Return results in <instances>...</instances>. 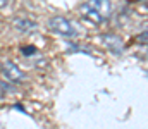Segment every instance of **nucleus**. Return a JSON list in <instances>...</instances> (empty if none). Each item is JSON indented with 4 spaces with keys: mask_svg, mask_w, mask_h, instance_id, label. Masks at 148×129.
<instances>
[{
    "mask_svg": "<svg viewBox=\"0 0 148 129\" xmlns=\"http://www.w3.org/2000/svg\"><path fill=\"white\" fill-rule=\"evenodd\" d=\"M48 28H50L53 33H57V35H60V36H66V38H74V36L77 35L76 28H74L66 17H62V16L50 17V21H48Z\"/></svg>",
    "mask_w": 148,
    "mask_h": 129,
    "instance_id": "nucleus-1",
    "label": "nucleus"
},
{
    "mask_svg": "<svg viewBox=\"0 0 148 129\" xmlns=\"http://www.w3.org/2000/svg\"><path fill=\"white\" fill-rule=\"evenodd\" d=\"M86 7H90L93 12H97L103 21H107L112 16V3L110 0H88L84 3Z\"/></svg>",
    "mask_w": 148,
    "mask_h": 129,
    "instance_id": "nucleus-2",
    "label": "nucleus"
},
{
    "mask_svg": "<svg viewBox=\"0 0 148 129\" xmlns=\"http://www.w3.org/2000/svg\"><path fill=\"white\" fill-rule=\"evenodd\" d=\"M100 42H102V45H103L107 50H110L112 53H122V50H124V42H122V38L117 36V35H114V33H105V35H102V36H100Z\"/></svg>",
    "mask_w": 148,
    "mask_h": 129,
    "instance_id": "nucleus-3",
    "label": "nucleus"
},
{
    "mask_svg": "<svg viewBox=\"0 0 148 129\" xmlns=\"http://www.w3.org/2000/svg\"><path fill=\"white\" fill-rule=\"evenodd\" d=\"M2 71H3V74H5V78H9V79H12V81H23L26 76H24V72L16 66V64H12V62H3V66H2Z\"/></svg>",
    "mask_w": 148,
    "mask_h": 129,
    "instance_id": "nucleus-4",
    "label": "nucleus"
},
{
    "mask_svg": "<svg viewBox=\"0 0 148 129\" xmlns=\"http://www.w3.org/2000/svg\"><path fill=\"white\" fill-rule=\"evenodd\" d=\"M12 26H14V29L19 31V33H31L33 29L38 28L36 21H31V19H28V17H16V19L12 21Z\"/></svg>",
    "mask_w": 148,
    "mask_h": 129,
    "instance_id": "nucleus-5",
    "label": "nucleus"
},
{
    "mask_svg": "<svg viewBox=\"0 0 148 129\" xmlns=\"http://www.w3.org/2000/svg\"><path fill=\"white\" fill-rule=\"evenodd\" d=\"M81 9H83V12L86 14V17H90L91 21H95V23H103V19H102V17H100V16H98L97 12H93V10H91L90 7H86V5H83Z\"/></svg>",
    "mask_w": 148,
    "mask_h": 129,
    "instance_id": "nucleus-6",
    "label": "nucleus"
},
{
    "mask_svg": "<svg viewBox=\"0 0 148 129\" xmlns=\"http://www.w3.org/2000/svg\"><path fill=\"white\" fill-rule=\"evenodd\" d=\"M23 52L24 53H35V48L31 46V48H23Z\"/></svg>",
    "mask_w": 148,
    "mask_h": 129,
    "instance_id": "nucleus-7",
    "label": "nucleus"
},
{
    "mask_svg": "<svg viewBox=\"0 0 148 129\" xmlns=\"http://www.w3.org/2000/svg\"><path fill=\"white\" fill-rule=\"evenodd\" d=\"M7 2H9V0H0V9H3V7L7 5Z\"/></svg>",
    "mask_w": 148,
    "mask_h": 129,
    "instance_id": "nucleus-8",
    "label": "nucleus"
},
{
    "mask_svg": "<svg viewBox=\"0 0 148 129\" xmlns=\"http://www.w3.org/2000/svg\"><path fill=\"white\" fill-rule=\"evenodd\" d=\"M143 2H145V0H143Z\"/></svg>",
    "mask_w": 148,
    "mask_h": 129,
    "instance_id": "nucleus-9",
    "label": "nucleus"
}]
</instances>
